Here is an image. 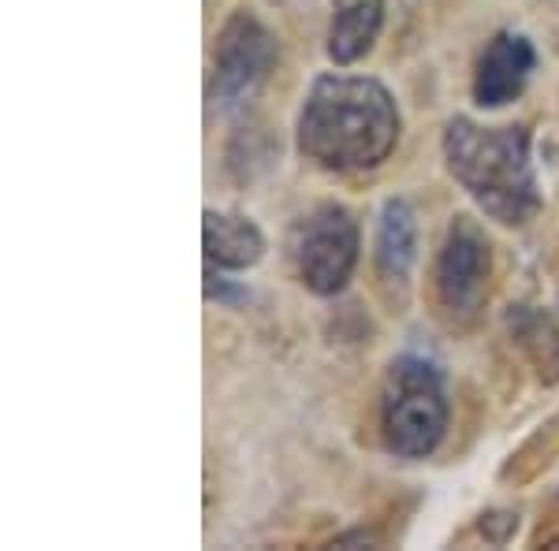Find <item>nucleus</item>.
<instances>
[{"instance_id":"9","label":"nucleus","mask_w":559,"mask_h":551,"mask_svg":"<svg viewBox=\"0 0 559 551\" xmlns=\"http://www.w3.org/2000/svg\"><path fill=\"white\" fill-rule=\"evenodd\" d=\"M202 247H205V261H210V265L239 273V268H250L261 261V254H265V235H261L258 224L247 220V216L210 209L202 224Z\"/></svg>"},{"instance_id":"1","label":"nucleus","mask_w":559,"mask_h":551,"mask_svg":"<svg viewBox=\"0 0 559 551\" xmlns=\"http://www.w3.org/2000/svg\"><path fill=\"white\" fill-rule=\"evenodd\" d=\"M400 142L395 97L366 75H321L299 112V153L324 171H369Z\"/></svg>"},{"instance_id":"7","label":"nucleus","mask_w":559,"mask_h":551,"mask_svg":"<svg viewBox=\"0 0 559 551\" xmlns=\"http://www.w3.org/2000/svg\"><path fill=\"white\" fill-rule=\"evenodd\" d=\"M537 52L530 45L526 34L515 31H500L496 38L485 45L481 60L474 71V101L481 108H508L515 97H522L530 75H534Z\"/></svg>"},{"instance_id":"2","label":"nucleus","mask_w":559,"mask_h":551,"mask_svg":"<svg viewBox=\"0 0 559 551\" xmlns=\"http://www.w3.org/2000/svg\"><path fill=\"white\" fill-rule=\"evenodd\" d=\"M448 171L474 205L503 228H522L540 209L526 128H481L455 116L444 131Z\"/></svg>"},{"instance_id":"8","label":"nucleus","mask_w":559,"mask_h":551,"mask_svg":"<svg viewBox=\"0 0 559 551\" xmlns=\"http://www.w3.org/2000/svg\"><path fill=\"white\" fill-rule=\"evenodd\" d=\"M377 279H381L384 291H392L395 298H407L414 261H418V220L414 209L403 197L384 202L381 216H377Z\"/></svg>"},{"instance_id":"11","label":"nucleus","mask_w":559,"mask_h":551,"mask_svg":"<svg viewBox=\"0 0 559 551\" xmlns=\"http://www.w3.org/2000/svg\"><path fill=\"white\" fill-rule=\"evenodd\" d=\"M508 328L540 384H559V324L534 306H515L508 313Z\"/></svg>"},{"instance_id":"6","label":"nucleus","mask_w":559,"mask_h":551,"mask_svg":"<svg viewBox=\"0 0 559 551\" xmlns=\"http://www.w3.org/2000/svg\"><path fill=\"white\" fill-rule=\"evenodd\" d=\"M276 68V38L250 12H236L216 34L213 101L242 105Z\"/></svg>"},{"instance_id":"5","label":"nucleus","mask_w":559,"mask_h":551,"mask_svg":"<svg viewBox=\"0 0 559 551\" xmlns=\"http://www.w3.org/2000/svg\"><path fill=\"white\" fill-rule=\"evenodd\" d=\"M489 273H492V250L485 231L477 228L471 216H455L452 228L444 235V247L437 257V302L455 324H466L481 313L485 295H489Z\"/></svg>"},{"instance_id":"10","label":"nucleus","mask_w":559,"mask_h":551,"mask_svg":"<svg viewBox=\"0 0 559 551\" xmlns=\"http://www.w3.org/2000/svg\"><path fill=\"white\" fill-rule=\"evenodd\" d=\"M384 23V0H336L329 26V57L332 64L347 68L373 49Z\"/></svg>"},{"instance_id":"4","label":"nucleus","mask_w":559,"mask_h":551,"mask_svg":"<svg viewBox=\"0 0 559 551\" xmlns=\"http://www.w3.org/2000/svg\"><path fill=\"white\" fill-rule=\"evenodd\" d=\"M292 257L302 287L321 298L340 295L358 265V224L344 205H318L295 224Z\"/></svg>"},{"instance_id":"3","label":"nucleus","mask_w":559,"mask_h":551,"mask_svg":"<svg viewBox=\"0 0 559 551\" xmlns=\"http://www.w3.org/2000/svg\"><path fill=\"white\" fill-rule=\"evenodd\" d=\"M381 432L392 455L429 458L448 432V392L426 358H395L381 392Z\"/></svg>"}]
</instances>
